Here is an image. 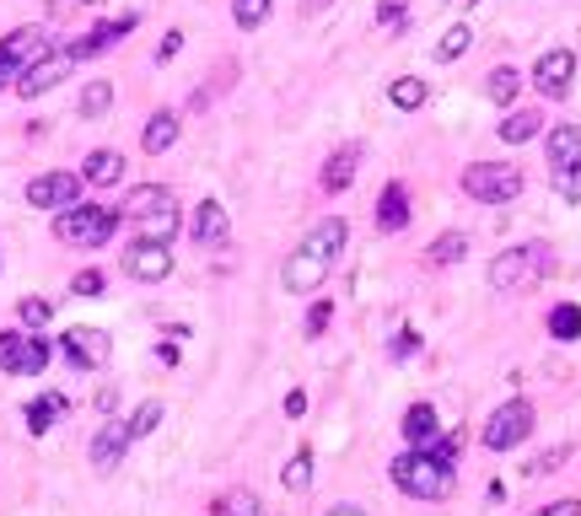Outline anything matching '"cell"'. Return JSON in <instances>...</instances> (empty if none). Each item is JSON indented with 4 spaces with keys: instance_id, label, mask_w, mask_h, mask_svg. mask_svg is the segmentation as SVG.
<instances>
[{
    "instance_id": "obj_1",
    "label": "cell",
    "mask_w": 581,
    "mask_h": 516,
    "mask_svg": "<svg viewBox=\"0 0 581 516\" xmlns=\"http://www.w3.org/2000/svg\"><path fill=\"white\" fill-rule=\"evenodd\" d=\"M345 242H350V227L339 221V215H329V221H318L307 238H302V248L286 259V270H281V285L286 291H318L324 285V275L334 270V259L345 253Z\"/></svg>"
},
{
    "instance_id": "obj_2",
    "label": "cell",
    "mask_w": 581,
    "mask_h": 516,
    "mask_svg": "<svg viewBox=\"0 0 581 516\" xmlns=\"http://www.w3.org/2000/svg\"><path fill=\"white\" fill-rule=\"evenodd\" d=\"M393 484L410 495V501H447L453 495V463H442L436 452H404L393 457Z\"/></svg>"
},
{
    "instance_id": "obj_3",
    "label": "cell",
    "mask_w": 581,
    "mask_h": 516,
    "mask_svg": "<svg viewBox=\"0 0 581 516\" xmlns=\"http://www.w3.org/2000/svg\"><path fill=\"white\" fill-rule=\"evenodd\" d=\"M119 227V210H103V204H71L54 215V238L65 248H103Z\"/></svg>"
},
{
    "instance_id": "obj_4",
    "label": "cell",
    "mask_w": 581,
    "mask_h": 516,
    "mask_svg": "<svg viewBox=\"0 0 581 516\" xmlns=\"http://www.w3.org/2000/svg\"><path fill=\"white\" fill-rule=\"evenodd\" d=\"M549 264H554V253H549L543 242L506 248L496 264H490V285H496V291H528V285H539V280L549 275Z\"/></svg>"
},
{
    "instance_id": "obj_5",
    "label": "cell",
    "mask_w": 581,
    "mask_h": 516,
    "mask_svg": "<svg viewBox=\"0 0 581 516\" xmlns=\"http://www.w3.org/2000/svg\"><path fill=\"white\" fill-rule=\"evenodd\" d=\"M549 178H554V194L581 204V124L549 129Z\"/></svg>"
},
{
    "instance_id": "obj_6",
    "label": "cell",
    "mask_w": 581,
    "mask_h": 516,
    "mask_svg": "<svg viewBox=\"0 0 581 516\" xmlns=\"http://www.w3.org/2000/svg\"><path fill=\"white\" fill-rule=\"evenodd\" d=\"M463 194L479 204H506L522 194V172L511 161H474V167H463Z\"/></svg>"
},
{
    "instance_id": "obj_7",
    "label": "cell",
    "mask_w": 581,
    "mask_h": 516,
    "mask_svg": "<svg viewBox=\"0 0 581 516\" xmlns=\"http://www.w3.org/2000/svg\"><path fill=\"white\" fill-rule=\"evenodd\" d=\"M528 436H534V403L528 398H506L496 414L485 420V446L490 452H511V446H522Z\"/></svg>"
},
{
    "instance_id": "obj_8",
    "label": "cell",
    "mask_w": 581,
    "mask_h": 516,
    "mask_svg": "<svg viewBox=\"0 0 581 516\" xmlns=\"http://www.w3.org/2000/svg\"><path fill=\"white\" fill-rule=\"evenodd\" d=\"M49 356H54V345H49L43 334H28V328H22V334H17V328L0 334V366H6L11 377H39L43 366H49Z\"/></svg>"
},
{
    "instance_id": "obj_9",
    "label": "cell",
    "mask_w": 581,
    "mask_h": 516,
    "mask_svg": "<svg viewBox=\"0 0 581 516\" xmlns=\"http://www.w3.org/2000/svg\"><path fill=\"white\" fill-rule=\"evenodd\" d=\"M76 65H82V60L71 54V43H65V49H49V54H39V60L17 76V92H22V97H43V92H54L60 81L71 76Z\"/></svg>"
},
{
    "instance_id": "obj_10",
    "label": "cell",
    "mask_w": 581,
    "mask_h": 516,
    "mask_svg": "<svg viewBox=\"0 0 581 516\" xmlns=\"http://www.w3.org/2000/svg\"><path fill=\"white\" fill-rule=\"evenodd\" d=\"M28 204L33 210H71V204H82V172H43L28 183Z\"/></svg>"
},
{
    "instance_id": "obj_11",
    "label": "cell",
    "mask_w": 581,
    "mask_h": 516,
    "mask_svg": "<svg viewBox=\"0 0 581 516\" xmlns=\"http://www.w3.org/2000/svg\"><path fill=\"white\" fill-rule=\"evenodd\" d=\"M60 350H65V360H71L76 371H103L108 356H114V339H108L103 328H65Z\"/></svg>"
},
{
    "instance_id": "obj_12",
    "label": "cell",
    "mask_w": 581,
    "mask_h": 516,
    "mask_svg": "<svg viewBox=\"0 0 581 516\" xmlns=\"http://www.w3.org/2000/svg\"><path fill=\"white\" fill-rule=\"evenodd\" d=\"M125 275L140 285H157L172 275V242H129L125 248Z\"/></svg>"
},
{
    "instance_id": "obj_13",
    "label": "cell",
    "mask_w": 581,
    "mask_h": 516,
    "mask_svg": "<svg viewBox=\"0 0 581 516\" xmlns=\"http://www.w3.org/2000/svg\"><path fill=\"white\" fill-rule=\"evenodd\" d=\"M39 54H49V39H43V28H17V33H6L0 39V71L17 81Z\"/></svg>"
},
{
    "instance_id": "obj_14",
    "label": "cell",
    "mask_w": 581,
    "mask_h": 516,
    "mask_svg": "<svg viewBox=\"0 0 581 516\" xmlns=\"http://www.w3.org/2000/svg\"><path fill=\"white\" fill-rule=\"evenodd\" d=\"M571 81H577V54H571V49H549V54H539L534 86H539L543 97H566Z\"/></svg>"
},
{
    "instance_id": "obj_15",
    "label": "cell",
    "mask_w": 581,
    "mask_h": 516,
    "mask_svg": "<svg viewBox=\"0 0 581 516\" xmlns=\"http://www.w3.org/2000/svg\"><path fill=\"white\" fill-rule=\"evenodd\" d=\"M129 227H135V242H172L178 238V227H183L178 199H167V204H151V210L129 215Z\"/></svg>"
},
{
    "instance_id": "obj_16",
    "label": "cell",
    "mask_w": 581,
    "mask_h": 516,
    "mask_svg": "<svg viewBox=\"0 0 581 516\" xmlns=\"http://www.w3.org/2000/svg\"><path fill=\"white\" fill-rule=\"evenodd\" d=\"M125 452H129V425L125 420H108V425L92 436V468H97V474H114Z\"/></svg>"
},
{
    "instance_id": "obj_17",
    "label": "cell",
    "mask_w": 581,
    "mask_h": 516,
    "mask_svg": "<svg viewBox=\"0 0 581 516\" xmlns=\"http://www.w3.org/2000/svg\"><path fill=\"white\" fill-rule=\"evenodd\" d=\"M135 28H140V17H135V11H129V17H114V22H97L92 33H82V39L71 43V54H76V60H92V54H103L108 43L129 39Z\"/></svg>"
},
{
    "instance_id": "obj_18",
    "label": "cell",
    "mask_w": 581,
    "mask_h": 516,
    "mask_svg": "<svg viewBox=\"0 0 581 516\" xmlns=\"http://www.w3.org/2000/svg\"><path fill=\"white\" fill-rule=\"evenodd\" d=\"M226 238H232L226 204H221V199H200V210H194V242H200V248H221Z\"/></svg>"
},
{
    "instance_id": "obj_19",
    "label": "cell",
    "mask_w": 581,
    "mask_h": 516,
    "mask_svg": "<svg viewBox=\"0 0 581 516\" xmlns=\"http://www.w3.org/2000/svg\"><path fill=\"white\" fill-rule=\"evenodd\" d=\"M356 167H361V146L350 140V146H339V151L324 161V194H345V189L356 183Z\"/></svg>"
},
{
    "instance_id": "obj_20",
    "label": "cell",
    "mask_w": 581,
    "mask_h": 516,
    "mask_svg": "<svg viewBox=\"0 0 581 516\" xmlns=\"http://www.w3.org/2000/svg\"><path fill=\"white\" fill-rule=\"evenodd\" d=\"M377 227H382V232H404V227H410V189H404V183H388V189L377 194Z\"/></svg>"
},
{
    "instance_id": "obj_21",
    "label": "cell",
    "mask_w": 581,
    "mask_h": 516,
    "mask_svg": "<svg viewBox=\"0 0 581 516\" xmlns=\"http://www.w3.org/2000/svg\"><path fill=\"white\" fill-rule=\"evenodd\" d=\"M178 129H183V124H178V114H172V108L151 114V119H146V135H140L146 157H167V151L178 146Z\"/></svg>"
},
{
    "instance_id": "obj_22",
    "label": "cell",
    "mask_w": 581,
    "mask_h": 516,
    "mask_svg": "<svg viewBox=\"0 0 581 516\" xmlns=\"http://www.w3.org/2000/svg\"><path fill=\"white\" fill-rule=\"evenodd\" d=\"M442 436V420H436V403H410V414H404V441L425 452L431 441Z\"/></svg>"
},
{
    "instance_id": "obj_23",
    "label": "cell",
    "mask_w": 581,
    "mask_h": 516,
    "mask_svg": "<svg viewBox=\"0 0 581 516\" xmlns=\"http://www.w3.org/2000/svg\"><path fill=\"white\" fill-rule=\"evenodd\" d=\"M125 178V157L119 151H92L82 167V183H97V189H114Z\"/></svg>"
},
{
    "instance_id": "obj_24",
    "label": "cell",
    "mask_w": 581,
    "mask_h": 516,
    "mask_svg": "<svg viewBox=\"0 0 581 516\" xmlns=\"http://www.w3.org/2000/svg\"><path fill=\"white\" fill-rule=\"evenodd\" d=\"M425 97H431V86L420 76H399L393 86H388V103L399 108V114H415V108H425Z\"/></svg>"
},
{
    "instance_id": "obj_25",
    "label": "cell",
    "mask_w": 581,
    "mask_h": 516,
    "mask_svg": "<svg viewBox=\"0 0 581 516\" xmlns=\"http://www.w3.org/2000/svg\"><path fill=\"white\" fill-rule=\"evenodd\" d=\"M65 409H71V403H65V393H43V398H33V403H28V431H33V436H43V431H49V425H54V420H60Z\"/></svg>"
},
{
    "instance_id": "obj_26",
    "label": "cell",
    "mask_w": 581,
    "mask_h": 516,
    "mask_svg": "<svg viewBox=\"0 0 581 516\" xmlns=\"http://www.w3.org/2000/svg\"><path fill=\"white\" fill-rule=\"evenodd\" d=\"M457 259H468V238H463V232H442V238L425 248V264H431V270H447Z\"/></svg>"
},
{
    "instance_id": "obj_27",
    "label": "cell",
    "mask_w": 581,
    "mask_h": 516,
    "mask_svg": "<svg viewBox=\"0 0 581 516\" xmlns=\"http://www.w3.org/2000/svg\"><path fill=\"white\" fill-rule=\"evenodd\" d=\"M485 92H490V103H496V108H511V103H517V92H522V76H517L511 65H496L490 81H485Z\"/></svg>"
},
{
    "instance_id": "obj_28",
    "label": "cell",
    "mask_w": 581,
    "mask_h": 516,
    "mask_svg": "<svg viewBox=\"0 0 581 516\" xmlns=\"http://www.w3.org/2000/svg\"><path fill=\"white\" fill-rule=\"evenodd\" d=\"M539 114H528V108H517V114H506V119H500V140H506V146H522V140H534V135H539Z\"/></svg>"
},
{
    "instance_id": "obj_29",
    "label": "cell",
    "mask_w": 581,
    "mask_h": 516,
    "mask_svg": "<svg viewBox=\"0 0 581 516\" xmlns=\"http://www.w3.org/2000/svg\"><path fill=\"white\" fill-rule=\"evenodd\" d=\"M172 199V189H162V183H140V189H129V199L119 204V215H140V210H151V204H167Z\"/></svg>"
},
{
    "instance_id": "obj_30",
    "label": "cell",
    "mask_w": 581,
    "mask_h": 516,
    "mask_svg": "<svg viewBox=\"0 0 581 516\" xmlns=\"http://www.w3.org/2000/svg\"><path fill=\"white\" fill-rule=\"evenodd\" d=\"M215 516H264V506H258L253 489H226V495L215 501Z\"/></svg>"
},
{
    "instance_id": "obj_31",
    "label": "cell",
    "mask_w": 581,
    "mask_h": 516,
    "mask_svg": "<svg viewBox=\"0 0 581 516\" xmlns=\"http://www.w3.org/2000/svg\"><path fill=\"white\" fill-rule=\"evenodd\" d=\"M17 318H22L28 334H39V328H49V318H54V302H43V296H22V302H17Z\"/></svg>"
},
{
    "instance_id": "obj_32",
    "label": "cell",
    "mask_w": 581,
    "mask_h": 516,
    "mask_svg": "<svg viewBox=\"0 0 581 516\" xmlns=\"http://www.w3.org/2000/svg\"><path fill=\"white\" fill-rule=\"evenodd\" d=\"M549 334H554V339H566V345H571V339H581V307L560 302V307L549 313Z\"/></svg>"
},
{
    "instance_id": "obj_33",
    "label": "cell",
    "mask_w": 581,
    "mask_h": 516,
    "mask_svg": "<svg viewBox=\"0 0 581 516\" xmlns=\"http://www.w3.org/2000/svg\"><path fill=\"white\" fill-rule=\"evenodd\" d=\"M125 425H129V441L151 436V431H157V425H162V403H157V398H146V403H140V409H135V420H125Z\"/></svg>"
},
{
    "instance_id": "obj_34",
    "label": "cell",
    "mask_w": 581,
    "mask_h": 516,
    "mask_svg": "<svg viewBox=\"0 0 581 516\" xmlns=\"http://www.w3.org/2000/svg\"><path fill=\"white\" fill-rule=\"evenodd\" d=\"M108 103H114V86H108V81H92L82 92V119H103Z\"/></svg>"
},
{
    "instance_id": "obj_35",
    "label": "cell",
    "mask_w": 581,
    "mask_h": 516,
    "mask_svg": "<svg viewBox=\"0 0 581 516\" xmlns=\"http://www.w3.org/2000/svg\"><path fill=\"white\" fill-rule=\"evenodd\" d=\"M281 484H286L290 495H302V489L313 484V452H296L286 463V474H281Z\"/></svg>"
},
{
    "instance_id": "obj_36",
    "label": "cell",
    "mask_w": 581,
    "mask_h": 516,
    "mask_svg": "<svg viewBox=\"0 0 581 516\" xmlns=\"http://www.w3.org/2000/svg\"><path fill=\"white\" fill-rule=\"evenodd\" d=\"M270 6L275 0H232V17H237V28H264V17H270Z\"/></svg>"
},
{
    "instance_id": "obj_37",
    "label": "cell",
    "mask_w": 581,
    "mask_h": 516,
    "mask_svg": "<svg viewBox=\"0 0 581 516\" xmlns=\"http://www.w3.org/2000/svg\"><path fill=\"white\" fill-rule=\"evenodd\" d=\"M468 43H474V28H447V33H442V43H436V60H442V65H453Z\"/></svg>"
},
{
    "instance_id": "obj_38",
    "label": "cell",
    "mask_w": 581,
    "mask_h": 516,
    "mask_svg": "<svg viewBox=\"0 0 581 516\" xmlns=\"http://www.w3.org/2000/svg\"><path fill=\"white\" fill-rule=\"evenodd\" d=\"M377 22H382L388 33H404V28H410V6H404V0H382V6H377Z\"/></svg>"
},
{
    "instance_id": "obj_39",
    "label": "cell",
    "mask_w": 581,
    "mask_h": 516,
    "mask_svg": "<svg viewBox=\"0 0 581 516\" xmlns=\"http://www.w3.org/2000/svg\"><path fill=\"white\" fill-rule=\"evenodd\" d=\"M566 457H571V446H549L543 457H534V463H528V474H554Z\"/></svg>"
},
{
    "instance_id": "obj_40",
    "label": "cell",
    "mask_w": 581,
    "mask_h": 516,
    "mask_svg": "<svg viewBox=\"0 0 581 516\" xmlns=\"http://www.w3.org/2000/svg\"><path fill=\"white\" fill-rule=\"evenodd\" d=\"M329 318H334L329 302H313V313H307V339H318V334L329 328Z\"/></svg>"
},
{
    "instance_id": "obj_41",
    "label": "cell",
    "mask_w": 581,
    "mask_h": 516,
    "mask_svg": "<svg viewBox=\"0 0 581 516\" xmlns=\"http://www.w3.org/2000/svg\"><path fill=\"white\" fill-rule=\"evenodd\" d=\"M71 291H76V296H103V275H97V270H82V275L71 280Z\"/></svg>"
},
{
    "instance_id": "obj_42",
    "label": "cell",
    "mask_w": 581,
    "mask_h": 516,
    "mask_svg": "<svg viewBox=\"0 0 581 516\" xmlns=\"http://www.w3.org/2000/svg\"><path fill=\"white\" fill-rule=\"evenodd\" d=\"M415 350H420V334H415V328H404V334L393 339V360H410Z\"/></svg>"
},
{
    "instance_id": "obj_43",
    "label": "cell",
    "mask_w": 581,
    "mask_h": 516,
    "mask_svg": "<svg viewBox=\"0 0 581 516\" xmlns=\"http://www.w3.org/2000/svg\"><path fill=\"white\" fill-rule=\"evenodd\" d=\"M76 6H103V0H49V17H71Z\"/></svg>"
},
{
    "instance_id": "obj_44",
    "label": "cell",
    "mask_w": 581,
    "mask_h": 516,
    "mask_svg": "<svg viewBox=\"0 0 581 516\" xmlns=\"http://www.w3.org/2000/svg\"><path fill=\"white\" fill-rule=\"evenodd\" d=\"M534 516H581V501H554V506H543Z\"/></svg>"
},
{
    "instance_id": "obj_45",
    "label": "cell",
    "mask_w": 581,
    "mask_h": 516,
    "mask_svg": "<svg viewBox=\"0 0 581 516\" xmlns=\"http://www.w3.org/2000/svg\"><path fill=\"white\" fill-rule=\"evenodd\" d=\"M178 49H183V33H167V39L157 43V60H172Z\"/></svg>"
},
{
    "instance_id": "obj_46",
    "label": "cell",
    "mask_w": 581,
    "mask_h": 516,
    "mask_svg": "<svg viewBox=\"0 0 581 516\" xmlns=\"http://www.w3.org/2000/svg\"><path fill=\"white\" fill-rule=\"evenodd\" d=\"M286 414H290V420H302V414H307V393H302V388L286 393Z\"/></svg>"
},
{
    "instance_id": "obj_47",
    "label": "cell",
    "mask_w": 581,
    "mask_h": 516,
    "mask_svg": "<svg viewBox=\"0 0 581 516\" xmlns=\"http://www.w3.org/2000/svg\"><path fill=\"white\" fill-rule=\"evenodd\" d=\"M334 0H302V17H318V11H329Z\"/></svg>"
},
{
    "instance_id": "obj_48",
    "label": "cell",
    "mask_w": 581,
    "mask_h": 516,
    "mask_svg": "<svg viewBox=\"0 0 581 516\" xmlns=\"http://www.w3.org/2000/svg\"><path fill=\"white\" fill-rule=\"evenodd\" d=\"M157 356H162V366H178V345L167 339V345H157Z\"/></svg>"
},
{
    "instance_id": "obj_49",
    "label": "cell",
    "mask_w": 581,
    "mask_h": 516,
    "mask_svg": "<svg viewBox=\"0 0 581 516\" xmlns=\"http://www.w3.org/2000/svg\"><path fill=\"white\" fill-rule=\"evenodd\" d=\"M329 516H367V512H361V506H334Z\"/></svg>"
},
{
    "instance_id": "obj_50",
    "label": "cell",
    "mask_w": 581,
    "mask_h": 516,
    "mask_svg": "<svg viewBox=\"0 0 581 516\" xmlns=\"http://www.w3.org/2000/svg\"><path fill=\"white\" fill-rule=\"evenodd\" d=\"M474 6H479V0H474Z\"/></svg>"
}]
</instances>
